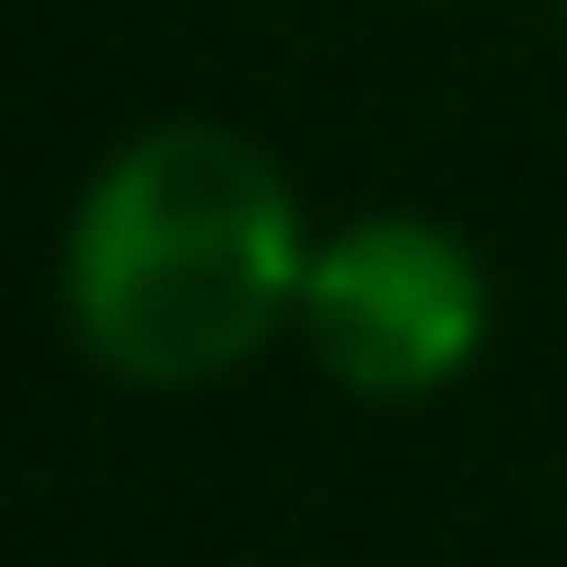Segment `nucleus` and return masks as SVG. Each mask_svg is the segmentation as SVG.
<instances>
[{
  "mask_svg": "<svg viewBox=\"0 0 567 567\" xmlns=\"http://www.w3.org/2000/svg\"><path fill=\"white\" fill-rule=\"evenodd\" d=\"M301 174L231 116H151L82 174L59 220V324L127 394H197L301 324Z\"/></svg>",
  "mask_w": 567,
  "mask_h": 567,
  "instance_id": "f257e3e1",
  "label": "nucleus"
},
{
  "mask_svg": "<svg viewBox=\"0 0 567 567\" xmlns=\"http://www.w3.org/2000/svg\"><path fill=\"white\" fill-rule=\"evenodd\" d=\"M498 337V278L441 209H348L313 231L290 348L359 405H429Z\"/></svg>",
  "mask_w": 567,
  "mask_h": 567,
  "instance_id": "f03ea898",
  "label": "nucleus"
},
{
  "mask_svg": "<svg viewBox=\"0 0 567 567\" xmlns=\"http://www.w3.org/2000/svg\"><path fill=\"white\" fill-rule=\"evenodd\" d=\"M556 35H567V0H556Z\"/></svg>",
  "mask_w": 567,
  "mask_h": 567,
  "instance_id": "7ed1b4c3",
  "label": "nucleus"
}]
</instances>
